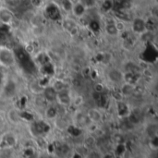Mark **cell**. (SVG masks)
<instances>
[{
  "mask_svg": "<svg viewBox=\"0 0 158 158\" xmlns=\"http://www.w3.org/2000/svg\"><path fill=\"white\" fill-rule=\"evenodd\" d=\"M16 63V55L6 46L0 47V64L4 67H11Z\"/></svg>",
  "mask_w": 158,
  "mask_h": 158,
  "instance_id": "1",
  "label": "cell"
},
{
  "mask_svg": "<svg viewBox=\"0 0 158 158\" xmlns=\"http://www.w3.org/2000/svg\"><path fill=\"white\" fill-rule=\"evenodd\" d=\"M56 104H57L59 106H61L63 108L71 106L72 96H71V93H70L69 89H66V90L56 93Z\"/></svg>",
  "mask_w": 158,
  "mask_h": 158,
  "instance_id": "2",
  "label": "cell"
},
{
  "mask_svg": "<svg viewBox=\"0 0 158 158\" xmlns=\"http://www.w3.org/2000/svg\"><path fill=\"white\" fill-rule=\"evenodd\" d=\"M107 78L108 80L115 84H121L124 82V73L118 69L113 68L110 69L107 72Z\"/></svg>",
  "mask_w": 158,
  "mask_h": 158,
  "instance_id": "3",
  "label": "cell"
},
{
  "mask_svg": "<svg viewBox=\"0 0 158 158\" xmlns=\"http://www.w3.org/2000/svg\"><path fill=\"white\" fill-rule=\"evenodd\" d=\"M131 30L134 33L141 35L146 31V23L145 19L140 17L135 18L131 22Z\"/></svg>",
  "mask_w": 158,
  "mask_h": 158,
  "instance_id": "4",
  "label": "cell"
},
{
  "mask_svg": "<svg viewBox=\"0 0 158 158\" xmlns=\"http://www.w3.org/2000/svg\"><path fill=\"white\" fill-rule=\"evenodd\" d=\"M42 95L47 102V104H56V91L53 88L51 84H48L44 87Z\"/></svg>",
  "mask_w": 158,
  "mask_h": 158,
  "instance_id": "5",
  "label": "cell"
},
{
  "mask_svg": "<svg viewBox=\"0 0 158 158\" xmlns=\"http://www.w3.org/2000/svg\"><path fill=\"white\" fill-rule=\"evenodd\" d=\"M45 13L52 20H57L61 19V9L55 4H49L45 7Z\"/></svg>",
  "mask_w": 158,
  "mask_h": 158,
  "instance_id": "6",
  "label": "cell"
},
{
  "mask_svg": "<svg viewBox=\"0 0 158 158\" xmlns=\"http://www.w3.org/2000/svg\"><path fill=\"white\" fill-rule=\"evenodd\" d=\"M63 28L71 35V36H75L78 34L79 32V27H78V23L71 19H66L63 20Z\"/></svg>",
  "mask_w": 158,
  "mask_h": 158,
  "instance_id": "7",
  "label": "cell"
},
{
  "mask_svg": "<svg viewBox=\"0 0 158 158\" xmlns=\"http://www.w3.org/2000/svg\"><path fill=\"white\" fill-rule=\"evenodd\" d=\"M14 19V15L10 9L5 6H0V22L5 25H9Z\"/></svg>",
  "mask_w": 158,
  "mask_h": 158,
  "instance_id": "8",
  "label": "cell"
},
{
  "mask_svg": "<svg viewBox=\"0 0 158 158\" xmlns=\"http://www.w3.org/2000/svg\"><path fill=\"white\" fill-rule=\"evenodd\" d=\"M44 116L49 120H55L59 116V109L55 104H49L44 109Z\"/></svg>",
  "mask_w": 158,
  "mask_h": 158,
  "instance_id": "9",
  "label": "cell"
},
{
  "mask_svg": "<svg viewBox=\"0 0 158 158\" xmlns=\"http://www.w3.org/2000/svg\"><path fill=\"white\" fill-rule=\"evenodd\" d=\"M86 115L90 119V121L92 122V124H97L103 118V115L98 108H90L86 112Z\"/></svg>",
  "mask_w": 158,
  "mask_h": 158,
  "instance_id": "10",
  "label": "cell"
},
{
  "mask_svg": "<svg viewBox=\"0 0 158 158\" xmlns=\"http://www.w3.org/2000/svg\"><path fill=\"white\" fill-rule=\"evenodd\" d=\"M86 11H87V8L79 1L75 2L73 4V6H72V10H71V13L73 14V16L77 19H81L85 16L86 14Z\"/></svg>",
  "mask_w": 158,
  "mask_h": 158,
  "instance_id": "11",
  "label": "cell"
},
{
  "mask_svg": "<svg viewBox=\"0 0 158 158\" xmlns=\"http://www.w3.org/2000/svg\"><path fill=\"white\" fill-rule=\"evenodd\" d=\"M134 88H135V84L124 81L121 83L119 93H120L122 97H131L134 94Z\"/></svg>",
  "mask_w": 158,
  "mask_h": 158,
  "instance_id": "12",
  "label": "cell"
},
{
  "mask_svg": "<svg viewBox=\"0 0 158 158\" xmlns=\"http://www.w3.org/2000/svg\"><path fill=\"white\" fill-rule=\"evenodd\" d=\"M92 125V122L90 121V119L88 118L86 113H81L79 112L76 116V126L78 127H86Z\"/></svg>",
  "mask_w": 158,
  "mask_h": 158,
  "instance_id": "13",
  "label": "cell"
},
{
  "mask_svg": "<svg viewBox=\"0 0 158 158\" xmlns=\"http://www.w3.org/2000/svg\"><path fill=\"white\" fill-rule=\"evenodd\" d=\"M7 118L9 119V121L13 124H18L19 123V121L21 120L20 118V113L19 112L18 109L16 108H11L8 110L7 112Z\"/></svg>",
  "mask_w": 158,
  "mask_h": 158,
  "instance_id": "14",
  "label": "cell"
},
{
  "mask_svg": "<svg viewBox=\"0 0 158 158\" xmlns=\"http://www.w3.org/2000/svg\"><path fill=\"white\" fill-rule=\"evenodd\" d=\"M105 31L106 32V34H108L109 36H118L120 32L118 31L117 26H116V22L115 21H110L107 22L105 26Z\"/></svg>",
  "mask_w": 158,
  "mask_h": 158,
  "instance_id": "15",
  "label": "cell"
},
{
  "mask_svg": "<svg viewBox=\"0 0 158 158\" xmlns=\"http://www.w3.org/2000/svg\"><path fill=\"white\" fill-rule=\"evenodd\" d=\"M53 88L57 92H60V91H63V90H66V89H69L68 87V84L65 82L64 80H61V79H58V80H55L52 84Z\"/></svg>",
  "mask_w": 158,
  "mask_h": 158,
  "instance_id": "16",
  "label": "cell"
},
{
  "mask_svg": "<svg viewBox=\"0 0 158 158\" xmlns=\"http://www.w3.org/2000/svg\"><path fill=\"white\" fill-rule=\"evenodd\" d=\"M74 2L72 0H61L60 3V8L66 13H71L72 6Z\"/></svg>",
  "mask_w": 158,
  "mask_h": 158,
  "instance_id": "17",
  "label": "cell"
},
{
  "mask_svg": "<svg viewBox=\"0 0 158 158\" xmlns=\"http://www.w3.org/2000/svg\"><path fill=\"white\" fill-rule=\"evenodd\" d=\"M67 131L73 137H78L81 134V130L80 129V127L76 125H69V127L67 128Z\"/></svg>",
  "mask_w": 158,
  "mask_h": 158,
  "instance_id": "18",
  "label": "cell"
},
{
  "mask_svg": "<svg viewBox=\"0 0 158 158\" xmlns=\"http://www.w3.org/2000/svg\"><path fill=\"white\" fill-rule=\"evenodd\" d=\"M16 138L12 134H7L3 139V143H5L6 147H13L16 144Z\"/></svg>",
  "mask_w": 158,
  "mask_h": 158,
  "instance_id": "19",
  "label": "cell"
},
{
  "mask_svg": "<svg viewBox=\"0 0 158 158\" xmlns=\"http://www.w3.org/2000/svg\"><path fill=\"white\" fill-rule=\"evenodd\" d=\"M79 2H81L87 9L94 7L97 4V0H79Z\"/></svg>",
  "mask_w": 158,
  "mask_h": 158,
  "instance_id": "20",
  "label": "cell"
},
{
  "mask_svg": "<svg viewBox=\"0 0 158 158\" xmlns=\"http://www.w3.org/2000/svg\"><path fill=\"white\" fill-rule=\"evenodd\" d=\"M114 7V2L113 0H104L102 3V8L105 11H109Z\"/></svg>",
  "mask_w": 158,
  "mask_h": 158,
  "instance_id": "21",
  "label": "cell"
},
{
  "mask_svg": "<svg viewBox=\"0 0 158 158\" xmlns=\"http://www.w3.org/2000/svg\"><path fill=\"white\" fill-rule=\"evenodd\" d=\"M147 133L151 138L156 137V131H157V127L156 124H151L149 125V127L147 128Z\"/></svg>",
  "mask_w": 158,
  "mask_h": 158,
  "instance_id": "22",
  "label": "cell"
},
{
  "mask_svg": "<svg viewBox=\"0 0 158 158\" xmlns=\"http://www.w3.org/2000/svg\"><path fill=\"white\" fill-rule=\"evenodd\" d=\"M83 103H84V100H83V97L81 95H77L75 97H72V104L71 105L79 107V106H82Z\"/></svg>",
  "mask_w": 158,
  "mask_h": 158,
  "instance_id": "23",
  "label": "cell"
},
{
  "mask_svg": "<svg viewBox=\"0 0 158 158\" xmlns=\"http://www.w3.org/2000/svg\"><path fill=\"white\" fill-rule=\"evenodd\" d=\"M89 28H90L93 31H94V32L98 31L100 30V23H99V21H97L96 19L91 20V21L89 22Z\"/></svg>",
  "mask_w": 158,
  "mask_h": 158,
  "instance_id": "24",
  "label": "cell"
},
{
  "mask_svg": "<svg viewBox=\"0 0 158 158\" xmlns=\"http://www.w3.org/2000/svg\"><path fill=\"white\" fill-rule=\"evenodd\" d=\"M106 90V87L105 85L102 83V82H96L94 85V93H97V94H104Z\"/></svg>",
  "mask_w": 158,
  "mask_h": 158,
  "instance_id": "25",
  "label": "cell"
},
{
  "mask_svg": "<svg viewBox=\"0 0 158 158\" xmlns=\"http://www.w3.org/2000/svg\"><path fill=\"white\" fill-rule=\"evenodd\" d=\"M126 151V147L123 143H119L117 148H116V151H115V155L116 156H121L124 154V152Z\"/></svg>",
  "mask_w": 158,
  "mask_h": 158,
  "instance_id": "26",
  "label": "cell"
},
{
  "mask_svg": "<svg viewBox=\"0 0 158 158\" xmlns=\"http://www.w3.org/2000/svg\"><path fill=\"white\" fill-rule=\"evenodd\" d=\"M85 158H101V156H97L95 153H88Z\"/></svg>",
  "mask_w": 158,
  "mask_h": 158,
  "instance_id": "27",
  "label": "cell"
},
{
  "mask_svg": "<svg viewBox=\"0 0 158 158\" xmlns=\"http://www.w3.org/2000/svg\"><path fill=\"white\" fill-rule=\"evenodd\" d=\"M24 154H26L27 156H31L33 155V150L31 148H27V149H25Z\"/></svg>",
  "mask_w": 158,
  "mask_h": 158,
  "instance_id": "28",
  "label": "cell"
},
{
  "mask_svg": "<svg viewBox=\"0 0 158 158\" xmlns=\"http://www.w3.org/2000/svg\"><path fill=\"white\" fill-rule=\"evenodd\" d=\"M101 158H115V156H114V155H111V154H109V153H107V154L102 156Z\"/></svg>",
  "mask_w": 158,
  "mask_h": 158,
  "instance_id": "29",
  "label": "cell"
}]
</instances>
